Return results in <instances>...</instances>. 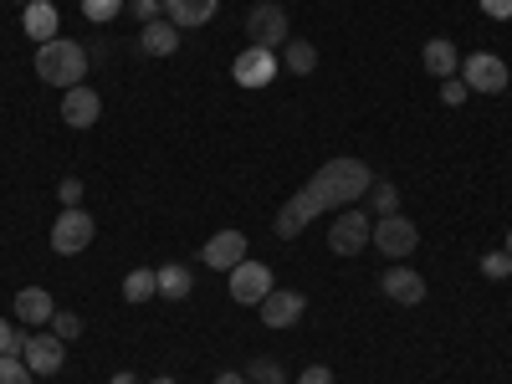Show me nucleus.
<instances>
[{"instance_id":"20","label":"nucleus","mask_w":512,"mask_h":384,"mask_svg":"<svg viewBox=\"0 0 512 384\" xmlns=\"http://www.w3.org/2000/svg\"><path fill=\"white\" fill-rule=\"evenodd\" d=\"M282 67L297 72V77L318 72V47H313V41H287V47H282Z\"/></svg>"},{"instance_id":"17","label":"nucleus","mask_w":512,"mask_h":384,"mask_svg":"<svg viewBox=\"0 0 512 384\" xmlns=\"http://www.w3.org/2000/svg\"><path fill=\"white\" fill-rule=\"evenodd\" d=\"M52 313H57V303H52L47 287H21V292H16V318H21V323L41 328V323H52Z\"/></svg>"},{"instance_id":"19","label":"nucleus","mask_w":512,"mask_h":384,"mask_svg":"<svg viewBox=\"0 0 512 384\" xmlns=\"http://www.w3.org/2000/svg\"><path fill=\"white\" fill-rule=\"evenodd\" d=\"M139 47H144L149 57H175V47H180V26H175V21H149V26L139 31Z\"/></svg>"},{"instance_id":"38","label":"nucleus","mask_w":512,"mask_h":384,"mask_svg":"<svg viewBox=\"0 0 512 384\" xmlns=\"http://www.w3.org/2000/svg\"><path fill=\"white\" fill-rule=\"evenodd\" d=\"M507 256H512V231H507Z\"/></svg>"},{"instance_id":"2","label":"nucleus","mask_w":512,"mask_h":384,"mask_svg":"<svg viewBox=\"0 0 512 384\" xmlns=\"http://www.w3.org/2000/svg\"><path fill=\"white\" fill-rule=\"evenodd\" d=\"M82 72H88V52L77 47V41H67V36H57V41H41L36 47V77L47 82V88H77L82 82Z\"/></svg>"},{"instance_id":"25","label":"nucleus","mask_w":512,"mask_h":384,"mask_svg":"<svg viewBox=\"0 0 512 384\" xmlns=\"http://www.w3.org/2000/svg\"><path fill=\"white\" fill-rule=\"evenodd\" d=\"M246 379H251V384H287V374H282V364H277V359H251Z\"/></svg>"},{"instance_id":"31","label":"nucleus","mask_w":512,"mask_h":384,"mask_svg":"<svg viewBox=\"0 0 512 384\" xmlns=\"http://www.w3.org/2000/svg\"><path fill=\"white\" fill-rule=\"evenodd\" d=\"M57 200H62V210H72V205H82V180H77V175H67V180L57 185Z\"/></svg>"},{"instance_id":"8","label":"nucleus","mask_w":512,"mask_h":384,"mask_svg":"<svg viewBox=\"0 0 512 384\" xmlns=\"http://www.w3.org/2000/svg\"><path fill=\"white\" fill-rule=\"evenodd\" d=\"M272 287H277V282H272V267H267V262H251V256H246L241 267H231V297H236L241 308H256Z\"/></svg>"},{"instance_id":"5","label":"nucleus","mask_w":512,"mask_h":384,"mask_svg":"<svg viewBox=\"0 0 512 384\" xmlns=\"http://www.w3.org/2000/svg\"><path fill=\"white\" fill-rule=\"evenodd\" d=\"M369 236H374V221L364 216V210H344L328 231V251L333 256H359L369 246Z\"/></svg>"},{"instance_id":"11","label":"nucleus","mask_w":512,"mask_h":384,"mask_svg":"<svg viewBox=\"0 0 512 384\" xmlns=\"http://www.w3.org/2000/svg\"><path fill=\"white\" fill-rule=\"evenodd\" d=\"M21 359H26V369H31V374H57V369L67 364V344H62L57 333H31Z\"/></svg>"},{"instance_id":"34","label":"nucleus","mask_w":512,"mask_h":384,"mask_svg":"<svg viewBox=\"0 0 512 384\" xmlns=\"http://www.w3.org/2000/svg\"><path fill=\"white\" fill-rule=\"evenodd\" d=\"M159 11H164V0H134V16L149 26V21H159Z\"/></svg>"},{"instance_id":"12","label":"nucleus","mask_w":512,"mask_h":384,"mask_svg":"<svg viewBox=\"0 0 512 384\" xmlns=\"http://www.w3.org/2000/svg\"><path fill=\"white\" fill-rule=\"evenodd\" d=\"M379 292L390 297V303H400V308H415V303H425V277L415 267H390L379 277Z\"/></svg>"},{"instance_id":"6","label":"nucleus","mask_w":512,"mask_h":384,"mask_svg":"<svg viewBox=\"0 0 512 384\" xmlns=\"http://www.w3.org/2000/svg\"><path fill=\"white\" fill-rule=\"evenodd\" d=\"M384 256H395V262H405V256L420 246V231H415V221H405L400 210L395 216H379V226H374V236H369Z\"/></svg>"},{"instance_id":"36","label":"nucleus","mask_w":512,"mask_h":384,"mask_svg":"<svg viewBox=\"0 0 512 384\" xmlns=\"http://www.w3.org/2000/svg\"><path fill=\"white\" fill-rule=\"evenodd\" d=\"M108 384H139V379H134V374H128V369H123V374H113Z\"/></svg>"},{"instance_id":"4","label":"nucleus","mask_w":512,"mask_h":384,"mask_svg":"<svg viewBox=\"0 0 512 384\" xmlns=\"http://www.w3.org/2000/svg\"><path fill=\"white\" fill-rule=\"evenodd\" d=\"M246 31H251V47L277 52V47H287V11L277 6V0H262V6H251Z\"/></svg>"},{"instance_id":"9","label":"nucleus","mask_w":512,"mask_h":384,"mask_svg":"<svg viewBox=\"0 0 512 384\" xmlns=\"http://www.w3.org/2000/svg\"><path fill=\"white\" fill-rule=\"evenodd\" d=\"M277 72H282V62H277V52H267V47H246V52L231 62V77L241 82V88H267Z\"/></svg>"},{"instance_id":"1","label":"nucleus","mask_w":512,"mask_h":384,"mask_svg":"<svg viewBox=\"0 0 512 384\" xmlns=\"http://www.w3.org/2000/svg\"><path fill=\"white\" fill-rule=\"evenodd\" d=\"M374 190V175H369V164L364 159H354V154H338V159H328L318 175L297 190L282 210H277V241H292L297 231H303L308 221H318L323 210H338V205H354V200H364Z\"/></svg>"},{"instance_id":"39","label":"nucleus","mask_w":512,"mask_h":384,"mask_svg":"<svg viewBox=\"0 0 512 384\" xmlns=\"http://www.w3.org/2000/svg\"><path fill=\"white\" fill-rule=\"evenodd\" d=\"M16 6H31V0H16Z\"/></svg>"},{"instance_id":"14","label":"nucleus","mask_w":512,"mask_h":384,"mask_svg":"<svg viewBox=\"0 0 512 384\" xmlns=\"http://www.w3.org/2000/svg\"><path fill=\"white\" fill-rule=\"evenodd\" d=\"M62 118H67L72 128H93V123L103 118V98L88 88V82H77V88L62 93Z\"/></svg>"},{"instance_id":"15","label":"nucleus","mask_w":512,"mask_h":384,"mask_svg":"<svg viewBox=\"0 0 512 384\" xmlns=\"http://www.w3.org/2000/svg\"><path fill=\"white\" fill-rule=\"evenodd\" d=\"M216 11H221V0H164V16L180 31H195L205 21H216Z\"/></svg>"},{"instance_id":"35","label":"nucleus","mask_w":512,"mask_h":384,"mask_svg":"<svg viewBox=\"0 0 512 384\" xmlns=\"http://www.w3.org/2000/svg\"><path fill=\"white\" fill-rule=\"evenodd\" d=\"M216 384H251L246 374H216Z\"/></svg>"},{"instance_id":"29","label":"nucleus","mask_w":512,"mask_h":384,"mask_svg":"<svg viewBox=\"0 0 512 384\" xmlns=\"http://www.w3.org/2000/svg\"><path fill=\"white\" fill-rule=\"evenodd\" d=\"M0 384H31L26 359H0Z\"/></svg>"},{"instance_id":"10","label":"nucleus","mask_w":512,"mask_h":384,"mask_svg":"<svg viewBox=\"0 0 512 384\" xmlns=\"http://www.w3.org/2000/svg\"><path fill=\"white\" fill-rule=\"evenodd\" d=\"M303 308H308V297L303 292H287V287H272L262 303H256V313H262L267 328H292L297 318H303Z\"/></svg>"},{"instance_id":"13","label":"nucleus","mask_w":512,"mask_h":384,"mask_svg":"<svg viewBox=\"0 0 512 384\" xmlns=\"http://www.w3.org/2000/svg\"><path fill=\"white\" fill-rule=\"evenodd\" d=\"M200 262H205V267H216V272L241 267V262H246V236H241V231H216V236L205 241Z\"/></svg>"},{"instance_id":"26","label":"nucleus","mask_w":512,"mask_h":384,"mask_svg":"<svg viewBox=\"0 0 512 384\" xmlns=\"http://www.w3.org/2000/svg\"><path fill=\"white\" fill-rule=\"evenodd\" d=\"M369 200H374V210H379V216H395V205H400V190H395L390 180H379V185L369 190Z\"/></svg>"},{"instance_id":"30","label":"nucleus","mask_w":512,"mask_h":384,"mask_svg":"<svg viewBox=\"0 0 512 384\" xmlns=\"http://www.w3.org/2000/svg\"><path fill=\"white\" fill-rule=\"evenodd\" d=\"M466 93H472V88H466L461 77H446V82H441V103H446V108H461V103H466Z\"/></svg>"},{"instance_id":"3","label":"nucleus","mask_w":512,"mask_h":384,"mask_svg":"<svg viewBox=\"0 0 512 384\" xmlns=\"http://www.w3.org/2000/svg\"><path fill=\"white\" fill-rule=\"evenodd\" d=\"M93 236H98L93 216H88L82 205H72V210H62L57 226H52V251H57V256H77V251L93 246Z\"/></svg>"},{"instance_id":"32","label":"nucleus","mask_w":512,"mask_h":384,"mask_svg":"<svg viewBox=\"0 0 512 384\" xmlns=\"http://www.w3.org/2000/svg\"><path fill=\"white\" fill-rule=\"evenodd\" d=\"M297 384H333V369H323V364H308L303 374H297Z\"/></svg>"},{"instance_id":"27","label":"nucleus","mask_w":512,"mask_h":384,"mask_svg":"<svg viewBox=\"0 0 512 384\" xmlns=\"http://www.w3.org/2000/svg\"><path fill=\"white\" fill-rule=\"evenodd\" d=\"M52 333L62 338V344H72V338L82 333V318H77V313H67V308H57V313H52Z\"/></svg>"},{"instance_id":"23","label":"nucleus","mask_w":512,"mask_h":384,"mask_svg":"<svg viewBox=\"0 0 512 384\" xmlns=\"http://www.w3.org/2000/svg\"><path fill=\"white\" fill-rule=\"evenodd\" d=\"M26 338L31 333H21L11 318H0V359H21L26 354Z\"/></svg>"},{"instance_id":"24","label":"nucleus","mask_w":512,"mask_h":384,"mask_svg":"<svg viewBox=\"0 0 512 384\" xmlns=\"http://www.w3.org/2000/svg\"><path fill=\"white\" fill-rule=\"evenodd\" d=\"M82 16L98 21V26H108V21L123 16V0H82Z\"/></svg>"},{"instance_id":"21","label":"nucleus","mask_w":512,"mask_h":384,"mask_svg":"<svg viewBox=\"0 0 512 384\" xmlns=\"http://www.w3.org/2000/svg\"><path fill=\"white\" fill-rule=\"evenodd\" d=\"M154 277H159V297H190V287H195L190 267H175V262H169V267H159Z\"/></svg>"},{"instance_id":"33","label":"nucleus","mask_w":512,"mask_h":384,"mask_svg":"<svg viewBox=\"0 0 512 384\" xmlns=\"http://www.w3.org/2000/svg\"><path fill=\"white\" fill-rule=\"evenodd\" d=\"M482 6V16H492V21H507L512 16V0H477Z\"/></svg>"},{"instance_id":"37","label":"nucleus","mask_w":512,"mask_h":384,"mask_svg":"<svg viewBox=\"0 0 512 384\" xmlns=\"http://www.w3.org/2000/svg\"><path fill=\"white\" fill-rule=\"evenodd\" d=\"M154 384H180V379H169V374H159V379H154Z\"/></svg>"},{"instance_id":"16","label":"nucleus","mask_w":512,"mask_h":384,"mask_svg":"<svg viewBox=\"0 0 512 384\" xmlns=\"http://www.w3.org/2000/svg\"><path fill=\"white\" fill-rule=\"evenodd\" d=\"M21 26H26V36H31L36 47H41V41H57V26H62V16H57V6H52V0H31V6L21 11Z\"/></svg>"},{"instance_id":"7","label":"nucleus","mask_w":512,"mask_h":384,"mask_svg":"<svg viewBox=\"0 0 512 384\" xmlns=\"http://www.w3.org/2000/svg\"><path fill=\"white\" fill-rule=\"evenodd\" d=\"M461 82L472 93H502L507 88V62L492 57V52H472V57H461Z\"/></svg>"},{"instance_id":"22","label":"nucleus","mask_w":512,"mask_h":384,"mask_svg":"<svg viewBox=\"0 0 512 384\" xmlns=\"http://www.w3.org/2000/svg\"><path fill=\"white\" fill-rule=\"evenodd\" d=\"M154 292H159V277L149 267H134V272L123 277V297H128V303H149Z\"/></svg>"},{"instance_id":"18","label":"nucleus","mask_w":512,"mask_h":384,"mask_svg":"<svg viewBox=\"0 0 512 384\" xmlns=\"http://www.w3.org/2000/svg\"><path fill=\"white\" fill-rule=\"evenodd\" d=\"M420 67L431 72V77H441V82H446V77H456V72H461V52L451 47L446 36H436V41H425V52H420Z\"/></svg>"},{"instance_id":"28","label":"nucleus","mask_w":512,"mask_h":384,"mask_svg":"<svg viewBox=\"0 0 512 384\" xmlns=\"http://www.w3.org/2000/svg\"><path fill=\"white\" fill-rule=\"evenodd\" d=\"M482 277H492V282L512 277V256H507V251H487V256H482Z\"/></svg>"}]
</instances>
